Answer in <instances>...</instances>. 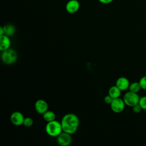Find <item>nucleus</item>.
Returning <instances> with one entry per match:
<instances>
[{
    "label": "nucleus",
    "instance_id": "20",
    "mask_svg": "<svg viewBox=\"0 0 146 146\" xmlns=\"http://www.w3.org/2000/svg\"><path fill=\"white\" fill-rule=\"evenodd\" d=\"M113 98L110 95H106L104 98V102L108 104H110L111 103V102H112L113 100Z\"/></svg>",
    "mask_w": 146,
    "mask_h": 146
},
{
    "label": "nucleus",
    "instance_id": "18",
    "mask_svg": "<svg viewBox=\"0 0 146 146\" xmlns=\"http://www.w3.org/2000/svg\"><path fill=\"white\" fill-rule=\"evenodd\" d=\"M141 89L146 91V75L143 76L139 81Z\"/></svg>",
    "mask_w": 146,
    "mask_h": 146
},
{
    "label": "nucleus",
    "instance_id": "14",
    "mask_svg": "<svg viewBox=\"0 0 146 146\" xmlns=\"http://www.w3.org/2000/svg\"><path fill=\"white\" fill-rule=\"evenodd\" d=\"M4 30H5V35H7L9 36L13 35L15 33V27L13 25H6L3 26Z\"/></svg>",
    "mask_w": 146,
    "mask_h": 146
},
{
    "label": "nucleus",
    "instance_id": "5",
    "mask_svg": "<svg viewBox=\"0 0 146 146\" xmlns=\"http://www.w3.org/2000/svg\"><path fill=\"white\" fill-rule=\"evenodd\" d=\"M125 104L123 99L120 98L113 99L111 103L110 104V107L113 112L115 113H120L124 110Z\"/></svg>",
    "mask_w": 146,
    "mask_h": 146
},
{
    "label": "nucleus",
    "instance_id": "1",
    "mask_svg": "<svg viewBox=\"0 0 146 146\" xmlns=\"http://www.w3.org/2000/svg\"><path fill=\"white\" fill-rule=\"evenodd\" d=\"M61 124L63 132L72 135L77 131L79 124V120L75 114L67 113L62 117Z\"/></svg>",
    "mask_w": 146,
    "mask_h": 146
},
{
    "label": "nucleus",
    "instance_id": "7",
    "mask_svg": "<svg viewBox=\"0 0 146 146\" xmlns=\"http://www.w3.org/2000/svg\"><path fill=\"white\" fill-rule=\"evenodd\" d=\"M25 117L19 111H15L10 115V121L11 123L16 126H19L23 123Z\"/></svg>",
    "mask_w": 146,
    "mask_h": 146
},
{
    "label": "nucleus",
    "instance_id": "19",
    "mask_svg": "<svg viewBox=\"0 0 146 146\" xmlns=\"http://www.w3.org/2000/svg\"><path fill=\"white\" fill-rule=\"evenodd\" d=\"M132 108V111L135 113H140L143 110L141 107V106L139 104V103L136 104V105H135Z\"/></svg>",
    "mask_w": 146,
    "mask_h": 146
},
{
    "label": "nucleus",
    "instance_id": "4",
    "mask_svg": "<svg viewBox=\"0 0 146 146\" xmlns=\"http://www.w3.org/2000/svg\"><path fill=\"white\" fill-rule=\"evenodd\" d=\"M123 99L125 104V106L132 107L135 105L139 103L140 96L138 93L129 91L124 95Z\"/></svg>",
    "mask_w": 146,
    "mask_h": 146
},
{
    "label": "nucleus",
    "instance_id": "13",
    "mask_svg": "<svg viewBox=\"0 0 146 146\" xmlns=\"http://www.w3.org/2000/svg\"><path fill=\"white\" fill-rule=\"evenodd\" d=\"M42 116L44 120H45L47 122L53 121L56 119V115L52 111L47 110L42 115Z\"/></svg>",
    "mask_w": 146,
    "mask_h": 146
},
{
    "label": "nucleus",
    "instance_id": "8",
    "mask_svg": "<svg viewBox=\"0 0 146 146\" xmlns=\"http://www.w3.org/2000/svg\"><path fill=\"white\" fill-rule=\"evenodd\" d=\"M66 10L70 14L76 13L80 8V3L78 0H70L66 4Z\"/></svg>",
    "mask_w": 146,
    "mask_h": 146
},
{
    "label": "nucleus",
    "instance_id": "22",
    "mask_svg": "<svg viewBox=\"0 0 146 146\" xmlns=\"http://www.w3.org/2000/svg\"><path fill=\"white\" fill-rule=\"evenodd\" d=\"M5 35V30L4 28L2 26L0 27V35Z\"/></svg>",
    "mask_w": 146,
    "mask_h": 146
},
{
    "label": "nucleus",
    "instance_id": "11",
    "mask_svg": "<svg viewBox=\"0 0 146 146\" xmlns=\"http://www.w3.org/2000/svg\"><path fill=\"white\" fill-rule=\"evenodd\" d=\"M11 41L9 36L6 35H0V50L3 51L10 48Z\"/></svg>",
    "mask_w": 146,
    "mask_h": 146
},
{
    "label": "nucleus",
    "instance_id": "6",
    "mask_svg": "<svg viewBox=\"0 0 146 146\" xmlns=\"http://www.w3.org/2000/svg\"><path fill=\"white\" fill-rule=\"evenodd\" d=\"M56 141L58 144L60 146H68L71 144L72 141L71 134L63 131V132L57 136Z\"/></svg>",
    "mask_w": 146,
    "mask_h": 146
},
{
    "label": "nucleus",
    "instance_id": "10",
    "mask_svg": "<svg viewBox=\"0 0 146 146\" xmlns=\"http://www.w3.org/2000/svg\"><path fill=\"white\" fill-rule=\"evenodd\" d=\"M130 84V82L129 80L124 76H121L116 81L115 85L122 91H125L129 88V86Z\"/></svg>",
    "mask_w": 146,
    "mask_h": 146
},
{
    "label": "nucleus",
    "instance_id": "17",
    "mask_svg": "<svg viewBox=\"0 0 146 146\" xmlns=\"http://www.w3.org/2000/svg\"><path fill=\"white\" fill-rule=\"evenodd\" d=\"M139 104L141 106L143 110L146 111V95L140 97Z\"/></svg>",
    "mask_w": 146,
    "mask_h": 146
},
{
    "label": "nucleus",
    "instance_id": "2",
    "mask_svg": "<svg viewBox=\"0 0 146 146\" xmlns=\"http://www.w3.org/2000/svg\"><path fill=\"white\" fill-rule=\"evenodd\" d=\"M45 130L50 136L57 137L63 132L61 122L56 120L47 122L45 127Z\"/></svg>",
    "mask_w": 146,
    "mask_h": 146
},
{
    "label": "nucleus",
    "instance_id": "3",
    "mask_svg": "<svg viewBox=\"0 0 146 146\" xmlns=\"http://www.w3.org/2000/svg\"><path fill=\"white\" fill-rule=\"evenodd\" d=\"M18 58L16 51L11 48H8L3 51L1 54V59L6 64H12L14 63Z\"/></svg>",
    "mask_w": 146,
    "mask_h": 146
},
{
    "label": "nucleus",
    "instance_id": "9",
    "mask_svg": "<svg viewBox=\"0 0 146 146\" xmlns=\"http://www.w3.org/2000/svg\"><path fill=\"white\" fill-rule=\"evenodd\" d=\"M34 106L36 112L41 115H43L45 112H46L48 108L47 103L43 99H39L36 100Z\"/></svg>",
    "mask_w": 146,
    "mask_h": 146
},
{
    "label": "nucleus",
    "instance_id": "12",
    "mask_svg": "<svg viewBox=\"0 0 146 146\" xmlns=\"http://www.w3.org/2000/svg\"><path fill=\"white\" fill-rule=\"evenodd\" d=\"M121 94V91L116 85L111 86L108 90V95H110L113 99L120 98Z\"/></svg>",
    "mask_w": 146,
    "mask_h": 146
},
{
    "label": "nucleus",
    "instance_id": "21",
    "mask_svg": "<svg viewBox=\"0 0 146 146\" xmlns=\"http://www.w3.org/2000/svg\"><path fill=\"white\" fill-rule=\"evenodd\" d=\"M101 3L103 4H109L110 3H111L113 0H98Z\"/></svg>",
    "mask_w": 146,
    "mask_h": 146
},
{
    "label": "nucleus",
    "instance_id": "15",
    "mask_svg": "<svg viewBox=\"0 0 146 146\" xmlns=\"http://www.w3.org/2000/svg\"><path fill=\"white\" fill-rule=\"evenodd\" d=\"M128 90H129V91H130L131 92L138 93L142 89H141V87L140 84L139 82H134L130 83Z\"/></svg>",
    "mask_w": 146,
    "mask_h": 146
},
{
    "label": "nucleus",
    "instance_id": "16",
    "mask_svg": "<svg viewBox=\"0 0 146 146\" xmlns=\"http://www.w3.org/2000/svg\"><path fill=\"white\" fill-rule=\"evenodd\" d=\"M33 123H34V121H33V118H31L30 117H26L24 119L23 124L27 127H30L33 125Z\"/></svg>",
    "mask_w": 146,
    "mask_h": 146
}]
</instances>
